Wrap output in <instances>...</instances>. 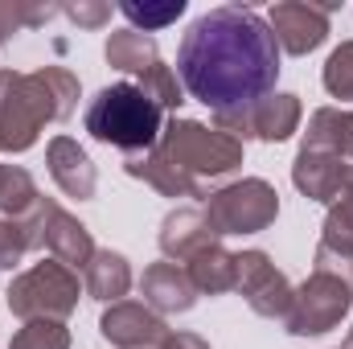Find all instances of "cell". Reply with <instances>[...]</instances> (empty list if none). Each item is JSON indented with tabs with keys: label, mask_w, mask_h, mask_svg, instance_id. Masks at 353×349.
<instances>
[{
	"label": "cell",
	"mask_w": 353,
	"mask_h": 349,
	"mask_svg": "<svg viewBox=\"0 0 353 349\" xmlns=\"http://www.w3.org/2000/svg\"><path fill=\"white\" fill-rule=\"evenodd\" d=\"M176 74L214 115L239 111L275 90L279 41L255 8L222 4L189 25L176 50Z\"/></svg>",
	"instance_id": "cell-1"
},
{
	"label": "cell",
	"mask_w": 353,
	"mask_h": 349,
	"mask_svg": "<svg viewBox=\"0 0 353 349\" xmlns=\"http://www.w3.org/2000/svg\"><path fill=\"white\" fill-rule=\"evenodd\" d=\"M79 107V79L62 66L33 74L0 70V152H25L50 119H66Z\"/></svg>",
	"instance_id": "cell-2"
},
{
	"label": "cell",
	"mask_w": 353,
	"mask_h": 349,
	"mask_svg": "<svg viewBox=\"0 0 353 349\" xmlns=\"http://www.w3.org/2000/svg\"><path fill=\"white\" fill-rule=\"evenodd\" d=\"M87 132L94 140L115 144L128 157H136L161 144L165 115L136 83H115V87H103L87 103Z\"/></svg>",
	"instance_id": "cell-3"
},
{
	"label": "cell",
	"mask_w": 353,
	"mask_h": 349,
	"mask_svg": "<svg viewBox=\"0 0 353 349\" xmlns=\"http://www.w3.org/2000/svg\"><path fill=\"white\" fill-rule=\"evenodd\" d=\"M157 148L173 161L181 173L193 177V181L234 173L243 165V144L234 136L218 132V128L197 123V119H173V123H165Z\"/></svg>",
	"instance_id": "cell-4"
},
{
	"label": "cell",
	"mask_w": 353,
	"mask_h": 349,
	"mask_svg": "<svg viewBox=\"0 0 353 349\" xmlns=\"http://www.w3.org/2000/svg\"><path fill=\"white\" fill-rule=\"evenodd\" d=\"M8 308L21 321H66L79 308V271L41 259L8 283Z\"/></svg>",
	"instance_id": "cell-5"
},
{
	"label": "cell",
	"mask_w": 353,
	"mask_h": 349,
	"mask_svg": "<svg viewBox=\"0 0 353 349\" xmlns=\"http://www.w3.org/2000/svg\"><path fill=\"white\" fill-rule=\"evenodd\" d=\"M353 308V288L345 279H337L333 271H316L292 292V304H288V317H283V329L292 337H321V333H333Z\"/></svg>",
	"instance_id": "cell-6"
},
{
	"label": "cell",
	"mask_w": 353,
	"mask_h": 349,
	"mask_svg": "<svg viewBox=\"0 0 353 349\" xmlns=\"http://www.w3.org/2000/svg\"><path fill=\"white\" fill-rule=\"evenodd\" d=\"M279 214V193L267 185L263 177L234 181L218 193L205 197V218L218 235H255L267 230Z\"/></svg>",
	"instance_id": "cell-7"
},
{
	"label": "cell",
	"mask_w": 353,
	"mask_h": 349,
	"mask_svg": "<svg viewBox=\"0 0 353 349\" xmlns=\"http://www.w3.org/2000/svg\"><path fill=\"white\" fill-rule=\"evenodd\" d=\"M25 226L33 230V247H46L50 251V259L66 263L70 271H79V267H87L90 255L99 251L94 243H90V230L79 222V218H70L58 201H50V197H41L37 206H33V214L25 218Z\"/></svg>",
	"instance_id": "cell-8"
},
{
	"label": "cell",
	"mask_w": 353,
	"mask_h": 349,
	"mask_svg": "<svg viewBox=\"0 0 353 349\" xmlns=\"http://www.w3.org/2000/svg\"><path fill=\"white\" fill-rule=\"evenodd\" d=\"M214 123H218V132L234 136L239 144L243 140H275L279 144L300 128V99L296 94H267L251 107L214 115Z\"/></svg>",
	"instance_id": "cell-9"
},
{
	"label": "cell",
	"mask_w": 353,
	"mask_h": 349,
	"mask_svg": "<svg viewBox=\"0 0 353 349\" xmlns=\"http://www.w3.org/2000/svg\"><path fill=\"white\" fill-rule=\"evenodd\" d=\"M234 267H239V275H234V292H243V300L267 317V321H283L288 317V304H292V283H288V275L271 263V255L263 251H243V255H234Z\"/></svg>",
	"instance_id": "cell-10"
},
{
	"label": "cell",
	"mask_w": 353,
	"mask_h": 349,
	"mask_svg": "<svg viewBox=\"0 0 353 349\" xmlns=\"http://www.w3.org/2000/svg\"><path fill=\"white\" fill-rule=\"evenodd\" d=\"M99 333L115 349H161L169 341V325L148 304H136V300L111 304L99 321Z\"/></svg>",
	"instance_id": "cell-11"
},
{
	"label": "cell",
	"mask_w": 353,
	"mask_h": 349,
	"mask_svg": "<svg viewBox=\"0 0 353 349\" xmlns=\"http://www.w3.org/2000/svg\"><path fill=\"white\" fill-rule=\"evenodd\" d=\"M329 4H275L267 25L279 41V50L288 54H312L316 46H325L329 37Z\"/></svg>",
	"instance_id": "cell-12"
},
{
	"label": "cell",
	"mask_w": 353,
	"mask_h": 349,
	"mask_svg": "<svg viewBox=\"0 0 353 349\" xmlns=\"http://www.w3.org/2000/svg\"><path fill=\"white\" fill-rule=\"evenodd\" d=\"M292 181L304 197L312 201H337L345 193V185L353 181V165L333 157V152H321V148H300L296 165H292Z\"/></svg>",
	"instance_id": "cell-13"
},
{
	"label": "cell",
	"mask_w": 353,
	"mask_h": 349,
	"mask_svg": "<svg viewBox=\"0 0 353 349\" xmlns=\"http://www.w3.org/2000/svg\"><path fill=\"white\" fill-rule=\"evenodd\" d=\"M218 230L210 226L205 210H173L165 222H161V251L169 255V263H189L193 255L218 247Z\"/></svg>",
	"instance_id": "cell-14"
},
{
	"label": "cell",
	"mask_w": 353,
	"mask_h": 349,
	"mask_svg": "<svg viewBox=\"0 0 353 349\" xmlns=\"http://www.w3.org/2000/svg\"><path fill=\"white\" fill-rule=\"evenodd\" d=\"M140 296L152 312H189L197 300V288L189 279V271L181 263H152L140 275Z\"/></svg>",
	"instance_id": "cell-15"
},
{
	"label": "cell",
	"mask_w": 353,
	"mask_h": 349,
	"mask_svg": "<svg viewBox=\"0 0 353 349\" xmlns=\"http://www.w3.org/2000/svg\"><path fill=\"white\" fill-rule=\"evenodd\" d=\"M46 161H50V177L58 181V189H62L66 197H79V201L94 197V181H99V177H94L90 157L79 148V140L54 136L50 148H46Z\"/></svg>",
	"instance_id": "cell-16"
},
{
	"label": "cell",
	"mask_w": 353,
	"mask_h": 349,
	"mask_svg": "<svg viewBox=\"0 0 353 349\" xmlns=\"http://www.w3.org/2000/svg\"><path fill=\"white\" fill-rule=\"evenodd\" d=\"M123 169L132 177H140V181H148V185H152L157 193H165V197H205L201 181H193L189 173H181L161 148H148V152L128 157Z\"/></svg>",
	"instance_id": "cell-17"
},
{
	"label": "cell",
	"mask_w": 353,
	"mask_h": 349,
	"mask_svg": "<svg viewBox=\"0 0 353 349\" xmlns=\"http://www.w3.org/2000/svg\"><path fill=\"white\" fill-rule=\"evenodd\" d=\"M304 148L333 152V157H341V161L353 165V111H341V107L312 111L308 132H304Z\"/></svg>",
	"instance_id": "cell-18"
},
{
	"label": "cell",
	"mask_w": 353,
	"mask_h": 349,
	"mask_svg": "<svg viewBox=\"0 0 353 349\" xmlns=\"http://www.w3.org/2000/svg\"><path fill=\"white\" fill-rule=\"evenodd\" d=\"M83 271H87V292L103 304H119L132 288V267L119 251H94Z\"/></svg>",
	"instance_id": "cell-19"
},
{
	"label": "cell",
	"mask_w": 353,
	"mask_h": 349,
	"mask_svg": "<svg viewBox=\"0 0 353 349\" xmlns=\"http://www.w3.org/2000/svg\"><path fill=\"white\" fill-rule=\"evenodd\" d=\"M107 62L123 74H136L144 79L157 62H161V50L148 33H136V29H123V33H111L107 37Z\"/></svg>",
	"instance_id": "cell-20"
},
{
	"label": "cell",
	"mask_w": 353,
	"mask_h": 349,
	"mask_svg": "<svg viewBox=\"0 0 353 349\" xmlns=\"http://www.w3.org/2000/svg\"><path fill=\"white\" fill-rule=\"evenodd\" d=\"M185 271H189L193 288H197V292H210V296H218V292H234V275H239L234 255L222 251V247H210V251L193 255V259L185 263Z\"/></svg>",
	"instance_id": "cell-21"
},
{
	"label": "cell",
	"mask_w": 353,
	"mask_h": 349,
	"mask_svg": "<svg viewBox=\"0 0 353 349\" xmlns=\"http://www.w3.org/2000/svg\"><path fill=\"white\" fill-rule=\"evenodd\" d=\"M37 201H41V193H37L33 177L25 173V169H17V165L0 169V210L8 218H29Z\"/></svg>",
	"instance_id": "cell-22"
},
{
	"label": "cell",
	"mask_w": 353,
	"mask_h": 349,
	"mask_svg": "<svg viewBox=\"0 0 353 349\" xmlns=\"http://www.w3.org/2000/svg\"><path fill=\"white\" fill-rule=\"evenodd\" d=\"M12 349H70V333L62 321H25L12 337Z\"/></svg>",
	"instance_id": "cell-23"
},
{
	"label": "cell",
	"mask_w": 353,
	"mask_h": 349,
	"mask_svg": "<svg viewBox=\"0 0 353 349\" xmlns=\"http://www.w3.org/2000/svg\"><path fill=\"white\" fill-rule=\"evenodd\" d=\"M325 90L341 103H353V41H341L325 62Z\"/></svg>",
	"instance_id": "cell-24"
},
{
	"label": "cell",
	"mask_w": 353,
	"mask_h": 349,
	"mask_svg": "<svg viewBox=\"0 0 353 349\" xmlns=\"http://www.w3.org/2000/svg\"><path fill=\"white\" fill-rule=\"evenodd\" d=\"M119 12L136 25V33H152L173 25L176 17L185 12V0H169V4H119Z\"/></svg>",
	"instance_id": "cell-25"
},
{
	"label": "cell",
	"mask_w": 353,
	"mask_h": 349,
	"mask_svg": "<svg viewBox=\"0 0 353 349\" xmlns=\"http://www.w3.org/2000/svg\"><path fill=\"white\" fill-rule=\"evenodd\" d=\"M33 251V230L25 226V218H0V271L17 267Z\"/></svg>",
	"instance_id": "cell-26"
},
{
	"label": "cell",
	"mask_w": 353,
	"mask_h": 349,
	"mask_svg": "<svg viewBox=\"0 0 353 349\" xmlns=\"http://www.w3.org/2000/svg\"><path fill=\"white\" fill-rule=\"evenodd\" d=\"M321 243H333V247L353 251V181L345 185V193L333 201V210H329V218H325Z\"/></svg>",
	"instance_id": "cell-27"
},
{
	"label": "cell",
	"mask_w": 353,
	"mask_h": 349,
	"mask_svg": "<svg viewBox=\"0 0 353 349\" xmlns=\"http://www.w3.org/2000/svg\"><path fill=\"white\" fill-rule=\"evenodd\" d=\"M140 90L161 107V111H176L181 103H185V94H181V83H176V74L165 66V62H157L144 79H140Z\"/></svg>",
	"instance_id": "cell-28"
},
{
	"label": "cell",
	"mask_w": 353,
	"mask_h": 349,
	"mask_svg": "<svg viewBox=\"0 0 353 349\" xmlns=\"http://www.w3.org/2000/svg\"><path fill=\"white\" fill-rule=\"evenodd\" d=\"M62 12H66L79 29H103V25L111 21V4H83V0H79V4H66Z\"/></svg>",
	"instance_id": "cell-29"
},
{
	"label": "cell",
	"mask_w": 353,
	"mask_h": 349,
	"mask_svg": "<svg viewBox=\"0 0 353 349\" xmlns=\"http://www.w3.org/2000/svg\"><path fill=\"white\" fill-rule=\"evenodd\" d=\"M17 25H25V8H17V4H0V46L8 41V33H12Z\"/></svg>",
	"instance_id": "cell-30"
},
{
	"label": "cell",
	"mask_w": 353,
	"mask_h": 349,
	"mask_svg": "<svg viewBox=\"0 0 353 349\" xmlns=\"http://www.w3.org/2000/svg\"><path fill=\"white\" fill-rule=\"evenodd\" d=\"M161 349H210V346H205L197 333H169V341Z\"/></svg>",
	"instance_id": "cell-31"
},
{
	"label": "cell",
	"mask_w": 353,
	"mask_h": 349,
	"mask_svg": "<svg viewBox=\"0 0 353 349\" xmlns=\"http://www.w3.org/2000/svg\"><path fill=\"white\" fill-rule=\"evenodd\" d=\"M0 169H4V165H0Z\"/></svg>",
	"instance_id": "cell-32"
}]
</instances>
